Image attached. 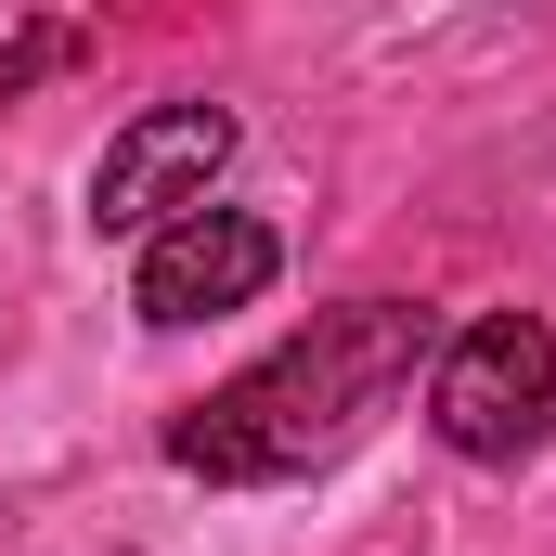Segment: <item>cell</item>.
<instances>
[{
    "label": "cell",
    "mask_w": 556,
    "mask_h": 556,
    "mask_svg": "<svg viewBox=\"0 0 556 556\" xmlns=\"http://www.w3.org/2000/svg\"><path fill=\"white\" fill-rule=\"evenodd\" d=\"M427 363V311L415 298H350V311H311L285 350H260L220 402L168 427V466L181 479H311L337 466L363 427L415 389Z\"/></svg>",
    "instance_id": "cell-1"
},
{
    "label": "cell",
    "mask_w": 556,
    "mask_h": 556,
    "mask_svg": "<svg viewBox=\"0 0 556 556\" xmlns=\"http://www.w3.org/2000/svg\"><path fill=\"white\" fill-rule=\"evenodd\" d=\"M285 273V233L273 220H247V207H181L168 233H142V273H130V298H142V324H220V311H247L260 285Z\"/></svg>",
    "instance_id": "cell-4"
},
{
    "label": "cell",
    "mask_w": 556,
    "mask_h": 556,
    "mask_svg": "<svg viewBox=\"0 0 556 556\" xmlns=\"http://www.w3.org/2000/svg\"><path fill=\"white\" fill-rule=\"evenodd\" d=\"M220 168H233V104H142L130 130L104 142V168H91V233L104 247L168 233L181 207H207Z\"/></svg>",
    "instance_id": "cell-3"
},
{
    "label": "cell",
    "mask_w": 556,
    "mask_h": 556,
    "mask_svg": "<svg viewBox=\"0 0 556 556\" xmlns=\"http://www.w3.org/2000/svg\"><path fill=\"white\" fill-rule=\"evenodd\" d=\"M52 65H78V26H39L26 52H0V104H13L26 78H52Z\"/></svg>",
    "instance_id": "cell-5"
},
{
    "label": "cell",
    "mask_w": 556,
    "mask_h": 556,
    "mask_svg": "<svg viewBox=\"0 0 556 556\" xmlns=\"http://www.w3.org/2000/svg\"><path fill=\"white\" fill-rule=\"evenodd\" d=\"M427 427L466 466H518L556 427V324L544 311H479L466 337L427 350Z\"/></svg>",
    "instance_id": "cell-2"
}]
</instances>
